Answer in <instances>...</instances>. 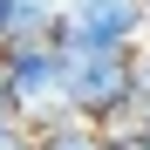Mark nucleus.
Here are the masks:
<instances>
[{"label":"nucleus","instance_id":"423d86ee","mask_svg":"<svg viewBox=\"0 0 150 150\" xmlns=\"http://www.w3.org/2000/svg\"><path fill=\"white\" fill-rule=\"evenodd\" d=\"M7 116H21V103H14V82H7V68H0V123Z\"/></svg>","mask_w":150,"mask_h":150},{"label":"nucleus","instance_id":"f03ea898","mask_svg":"<svg viewBox=\"0 0 150 150\" xmlns=\"http://www.w3.org/2000/svg\"><path fill=\"white\" fill-rule=\"evenodd\" d=\"M150 41V14L143 0H68L55 48H143Z\"/></svg>","mask_w":150,"mask_h":150},{"label":"nucleus","instance_id":"9d476101","mask_svg":"<svg viewBox=\"0 0 150 150\" xmlns=\"http://www.w3.org/2000/svg\"><path fill=\"white\" fill-rule=\"evenodd\" d=\"M143 137H150V130H143Z\"/></svg>","mask_w":150,"mask_h":150},{"label":"nucleus","instance_id":"1a4fd4ad","mask_svg":"<svg viewBox=\"0 0 150 150\" xmlns=\"http://www.w3.org/2000/svg\"><path fill=\"white\" fill-rule=\"evenodd\" d=\"M143 14H150V0H143Z\"/></svg>","mask_w":150,"mask_h":150},{"label":"nucleus","instance_id":"20e7f679","mask_svg":"<svg viewBox=\"0 0 150 150\" xmlns=\"http://www.w3.org/2000/svg\"><path fill=\"white\" fill-rule=\"evenodd\" d=\"M28 137H34V150H109V137L96 130L89 116H75L68 103L34 109V116H28Z\"/></svg>","mask_w":150,"mask_h":150},{"label":"nucleus","instance_id":"0eeeda50","mask_svg":"<svg viewBox=\"0 0 150 150\" xmlns=\"http://www.w3.org/2000/svg\"><path fill=\"white\" fill-rule=\"evenodd\" d=\"M109 150H150V137H109Z\"/></svg>","mask_w":150,"mask_h":150},{"label":"nucleus","instance_id":"6e6552de","mask_svg":"<svg viewBox=\"0 0 150 150\" xmlns=\"http://www.w3.org/2000/svg\"><path fill=\"white\" fill-rule=\"evenodd\" d=\"M7 21H14V0H0V41H7Z\"/></svg>","mask_w":150,"mask_h":150},{"label":"nucleus","instance_id":"7ed1b4c3","mask_svg":"<svg viewBox=\"0 0 150 150\" xmlns=\"http://www.w3.org/2000/svg\"><path fill=\"white\" fill-rule=\"evenodd\" d=\"M0 68H7V82H14L21 116L62 103V48L55 41H0Z\"/></svg>","mask_w":150,"mask_h":150},{"label":"nucleus","instance_id":"39448f33","mask_svg":"<svg viewBox=\"0 0 150 150\" xmlns=\"http://www.w3.org/2000/svg\"><path fill=\"white\" fill-rule=\"evenodd\" d=\"M62 7H68V0H14L7 41H55V28H62Z\"/></svg>","mask_w":150,"mask_h":150},{"label":"nucleus","instance_id":"f257e3e1","mask_svg":"<svg viewBox=\"0 0 150 150\" xmlns=\"http://www.w3.org/2000/svg\"><path fill=\"white\" fill-rule=\"evenodd\" d=\"M130 68L137 48H62V103L103 130L109 116L130 109Z\"/></svg>","mask_w":150,"mask_h":150}]
</instances>
